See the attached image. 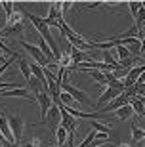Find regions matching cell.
Returning a JSON list of instances; mask_svg holds the SVG:
<instances>
[{
	"mask_svg": "<svg viewBox=\"0 0 145 147\" xmlns=\"http://www.w3.org/2000/svg\"><path fill=\"white\" fill-rule=\"evenodd\" d=\"M25 17H27L29 21L34 25V29L38 31V34L46 40V44L50 46V50H52V54L55 55V59H57L59 63V57H61V52H59V46L57 42H55V38L52 36V31H50V27L46 25V21H44L42 17H38V16H32V13H25Z\"/></svg>",
	"mask_w": 145,
	"mask_h": 147,
	"instance_id": "obj_1",
	"label": "cell"
},
{
	"mask_svg": "<svg viewBox=\"0 0 145 147\" xmlns=\"http://www.w3.org/2000/svg\"><path fill=\"white\" fill-rule=\"evenodd\" d=\"M36 101H38V107H40V120H38L34 126H38V124H46V117H48V111H50V107H52V98H50V94L48 92H38L36 96Z\"/></svg>",
	"mask_w": 145,
	"mask_h": 147,
	"instance_id": "obj_2",
	"label": "cell"
},
{
	"mask_svg": "<svg viewBox=\"0 0 145 147\" xmlns=\"http://www.w3.org/2000/svg\"><path fill=\"white\" fill-rule=\"evenodd\" d=\"M61 92L69 94L71 98L75 99V101H78V103L90 105V98H88V94H86V92H82V90H78V88H75V86H71L67 78H65V80L61 82Z\"/></svg>",
	"mask_w": 145,
	"mask_h": 147,
	"instance_id": "obj_3",
	"label": "cell"
},
{
	"mask_svg": "<svg viewBox=\"0 0 145 147\" xmlns=\"http://www.w3.org/2000/svg\"><path fill=\"white\" fill-rule=\"evenodd\" d=\"M19 44H21V48H25V50L29 52V54H31L32 57H34V63H38V65L42 67V69L50 65V61L46 59V57H44V54L40 52V48H38V46H32V44L25 42V40H19Z\"/></svg>",
	"mask_w": 145,
	"mask_h": 147,
	"instance_id": "obj_4",
	"label": "cell"
},
{
	"mask_svg": "<svg viewBox=\"0 0 145 147\" xmlns=\"http://www.w3.org/2000/svg\"><path fill=\"white\" fill-rule=\"evenodd\" d=\"M8 119V124H10L11 128V134H13V140H16V143L21 142L23 138V128H25V120H23V117H6Z\"/></svg>",
	"mask_w": 145,
	"mask_h": 147,
	"instance_id": "obj_5",
	"label": "cell"
},
{
	"mask_svg": "<svg viewBox=\"0 0 145 147\" xmlns=\"http://www.w3.org/2000/svg\"><path fill=\"white\" fill-rule=\"evenodd\" d=\"M145 73V63H140V65H136V67H132L128 71V75L122 78V84H124V88H132L136 84V82L140 80V76Z\"/></svg>",
	"mask_w": 145,
	"mask_h": 147,
	"instance_id": "obj_6",
	"label": "cell"
},
{
	"mask_svg": "<svg viewBox=\"0 0 145 147\" xmlns=\"http://www.w3.org/2000/svg\"><path fill=\"white\" fill-rule=\"evenodd\" d=\"M57 107H59V111H61V126L67 130L69 136H75V130L78 128V120H76L75 117H71V115L61 107V105H57Z\"/></svg>",
	"mask_w": 145,
	"mask_h": 147,
	"instance_id": "obj_7",
	"label": "cell"
},
{
	"mask_svg": "<svg viewBox=\"0 0 145 147\" xmlns=\"http://www.w3.org/2000/svg\"><path fill=\"white\" fill-rule=\"evenodd\" d=\"M128 103H130V99L126 98L124 94H120V96H118L117 99H113V101H109V103H107V107H103V109L99 111V113H103V115H109L111 111H118L120 107H124V105H128Z\"/></svg>",
	"mask_w": 145,
	"mask_h": 147,
	"instance_id": "obj_8",
	"label": "cell"
},
{
	"mask_svg": "<svg viewBox=\"0 0 145 147\" xmlns=\"http://www.w3.org/2000/svg\"><path fill=\"white\" fill-rule=\"evenodd\" d=\"M0 98H23V99H29V101H32L29 88H16V90H6V92H0Z\"/></svg>",
	"mask_w": 145,
	"mask_h": 147,
	"instance_id": "obj_9",
	"label": "cell"
},
{
	"mask_svg": "<svg viewBox=\"0 0 145 147\" xmlns=\"http://www.w3.org/2000/svg\"><path fill=\"white\" fill-rule=\"evenodd\" d=\"M46 124H50L52 128L61 126V111H59L57 105H52V107H50L48 117H46Z\"/></svg>",
	"mask_w": 145,
	"mask_h": 147,
	"instance_id": "obj_10",
	"label": "cell"
},
{
	"mask_svg": "<svg viewBox=\"0 0 145 147\" xmlns=\"http://www.w3.org/2000/svg\"><path fill=\"white\" fill-rule=\"evenodd\" d=\"M118 96H120V92H118V90H115V88H105V90H103V94L99 96V99H97V107H103L105 103H109V101L117 99Z\"/></svg>",
	"mask_w": 145,
	"mask_h": 147,
	"instance_id": "obj_11",
	"label": "cell"
},
{
	"mask_svg": "<svg viewBox=\"0 0 145 147\" xmlns=\"http://www.w3.org/2000/svg\"><path fill=\"white\" fill-rule=\"evenodd\" d=\"M25 31V21L23 23H17V25H6L2 29V38H11V36H17Z\"/></svg>",
	"mask_w": 145,
	"mask_h": 147,
	"instance_id": "obj_12",
	"label": "cell"
},
{
	"mask_svg": "<svg viewBox=\"0 0 145 147\" xmlns=\"http://www.w3.org/2000/svg\"><path fill=\"white\" fill-rule=\"evenodd\" d=\"M109 52L117 55L118 63H120V61H124V59H128V57H132V54L128 52V48H126V46H122V44H117V42H115V48L109 50Z\"/></svg>",
	"mask_w": 145,
	"mask_h": 147,
	"instance_id": "obj_13",
	"label": "cell"
},
{
	"mask_svg": "<svg viewBox=\"0 0 145 147\" xmlns=\"http://www.w3.org/2000/svg\"><path fill=\"white\" fill-rule=\"evenodd\" d=\"M0 134H2L8 142H16V140H13V134H11V128H10V124H8L6 115H0Z\"/></svg>",
	"mask_w": 145,
	"mask_h": 147,
	"instance_id": "obj_14",
	"label": "cell"
},
{
	"mask_svg": "<svg viewBox=\"0 0 145 147\" xmlns=\"http://www.w3.org/2000/svg\"><path fill=\"white\" fill-rule=\"evenodd\" d=\"M17 65H19V71H21V75L25 76V78H31V63H29L27 59H25V57H23V55H19V57H17Z\"/></svg>",
	"mask_w": 145,
	"mask_h": 147,
	"instance_id": "obj_15",
	"label": "cell"
},
{
	"mask_svg": "<svg viewBox=\"0 0 145 147\" xmlns=\"http://www.w3.org/2000/svg\"><path fill=\"white\" fill-rule=\"evenodd\" d=\"M130 105H132V109H134L136 115H140V117H145V105L143 101H141L138 96H136L134 99H130Z\"/></svg>",
	"mask_w": 145,
	"mask_h": 147,
	"instance_id": "obj_16",
	"label": "cell"
},
{
	"mask_svg": "<svg viewBox=\"0 0 145 147\" xmlns=\"http://www.w3.org/2000/svg\"><path fill=\"white\" fill-rule=\"evenodd\" d=\"M55 136H57V145L59 147H65V143H67V140H69L67 130H65L63 126H57V128H55Z\"/></svg>",
	"mask_w": 145,
	"mask_h": 147,
	"instance_id": "obj_17",
	"label": "cell"
},
{
	"mask_svg": "<svg viewBox=\"0 0 145 147\" xmlns=\"http://www.w3.org/2000/svg\"><path fill=\"white\" fill-rule=\"evenodd\" d=\"M134 115V109H132V105H124V107H120V109L117 111V119L118 120H126V119H130Z\"/></svg>",
	"mask_w": 145,
	"mask_h": 147,
	"instance_id": "obj_18",
	"label": "cell"
},
{
	"mask_svg": "<svg viewBox=\"0 0 145 147\" xmlns=\"http://www.w3.org/2000/svg\"><path fill=\"white\" fill-rule=\"evenodd\" d=\"M59 67L61 69H71L73 67V57H71L69 52H63L61 57H59Z\"/></svg>",
	"mask_w": 145,
	"mask_h": 147,
	"instance_id": "obj_19",
	"label": "cell"
},
{
	"mask_svg": "<svg viewBox=\"0 0 145 147\" xmlns=\"http://www.w3.org/2000/svg\"><path fill=\"white\" fill-rule=\"evenodd\" d=\"M132 138H134V142H145V130L138 124H132Z\"/></svg>",
	"mask_w": 145,
	"mask_h": 147,
	"instance_id": "obj_20",
	"label": "cell"
},
{
	"mask_svg": "<svg viewBox=\"0 0 145 147\" xmlns=\"http://www.w3.org/2000/svg\"><path fill=\"white\" fill-rule=\"evenodd\" d=\"M92 128H96V132H99V134H109L111 132V124H103V122H97V120H92L90 122Z\"/></svg>",
	"mask_w": 145,
	"mask_h": 147,
	"instance_id": "obj_21",
	"label": "cell"
},
{
	"mask_svg": "<svg viewBox=\"0 0 145 147\" xmlns=\"http://www.w3.org/2000/svg\"><path fill=\"white\" fill-rule=\"evenodd\" d=\"M0 6H2V10H4V13H6V19L11 17V13L16 11V4H13V2H0Z\"/></svg>",
	"mask_w": 145,
	"mask_h": 147,
	"instance_id": "obj_22",
	"label": "cell"
},
{
	"mask_svg": "<svg viewBox=\"0 0 145 147\" xmlns=\"http://www.w3.org/2000/svg\"><path fill=\"white\" fill-rule=\"evenodd\" d=\"M126 6L130 8V13H132V17L136 19V16H138V13H140V10H141V2H134V0H132V2H128Z\"/></svg>",
	"mask_w": 145,
	"mask_h": 147,
	"instance_id": "obj_23",
	"label": "cell"
},
{
	"mask_svg": "<svg viewBox=\"0 0 145 147\" xmlns=\"http://www.w3.org/2000/svg\"><path fill=\"white\" fill-rule=\"evenodd\" d=\"M138 61H140V57H134V55H132V57H128V59L120 61V69H122V67H126V69H128L130 65H136Z\"/></svg>",
	"mask_w": 145,
	"mask_h": 147,
	"instance_id": "obj_24",
	"label": "cell"
},
{
	"mask_svg": "<svg viewBox=\"0 0 145 147\" xmlns=\"http://www.w3.org/2000/svg\"><path fill=\"white\" fill-rule=\"evenodd\" d=\"M17 57H19V54H13V55L10 57V59H6L4 63H2V67H0V76H2V73H4L6 69H8V67L11 65V61H13V59H17Z\"/></svg>",
	"mask_w": 145,
	"mask_h": 147,
	"instance_id": "obj_25",
	"label": "cell"
},
{
	"mask_svg": "<svg viewBox=\"0 0 145 147\" xmlns=\"http://www.w3.org/2000/svg\"><path fill=\"white\" fill-rule=\"evenodd\" d=\"M73 8V2H61V11H67Z\"/></svg>",
	"mask_w": 145,
	"mask_h": 147,
	"instance_id": "obj_26",
	"label": "cell"
},
{
	"mask_svg": "<svg viewBox=\"0 0 145 147\" xmlns=\"http://www.w3.org/2000/svg\"><path fill=\"white\" fill-rule=\"evenodd\" d=\"M88 8H97V6H101V2H90V4H86Z\"/></svg>",
	"mask_w": 145,
	"mask_h": 147,
	"instance_id": "obj_27",
	"label": "cell"
},
{
	"mask_svg": "<svg viewBox=\"0 0 145 147\" xmlns=\"http://www.w3.org/2000/svg\"><path fill=\"white\" fill-rule=\"evenodd\" d=\"M118 147H132V145H128V143H118Z\"/></svg>",
	"mask_w": 145,
	"mask_h": 147,
	"instance_id": "obj_28",
	"label": "cell"
},
{
	"mask_svg": "<svg viewBox=\"0 0 145 147\" xmlns=\"http://www.w3.org/2000/svg\"><path fill=\"white\" fill-rule=\"evenodd\" d=\"M2 59H4V55H2V52H0V61H2Z\"/></svg>",
	"mask_w": 145,
	"mask_h": 147,
	"instance_id": "obj_29",
	"label": "cell"
},
{
	"mask_svg": "<svg viewBox=\"0 0 145 147\" xmlns=\"http://www.w3.org/2000/svg\"><path fill=\"white\" fill-rule=\"evenodd\" d=\"M141 6H143V8H145V2H141Z\"/></svg>",
	"mask_w": 145,
	"mask_h": 147,
	"instance_id": "obj_30",
	"label": "cell"
},
{
	"mask_svg": "<svg viewBox=\"0 0 145 147\" xmlns=\"http://www.w3.org/2000/svg\"><path fill=\"white\" fill-rule=\"evenodd\" d=\"M50 147H59V145H50Z\"/></svg>",
	"mask_w": 145,
	"mask_h": 147,
	"instance_id": "obj_31",
	"label": "cell"
},
{
	"mask_svg": "<svg viewBox=\"0 0 145 147\" xmlns=\"http://www.w3.org/2000/svg\"><path fill=\"white\" fill-rule=\"evenodd\" d=\"M143 147H145V143H143Z\"/></svg>",
	"mask_w": 145,
	"mask_h": 147,
	"instance_id": "obj_32",
	"label": "cell"
},
{
	"mask_svg": "<svg viewBox=\"0 0 145 147\" xmlns=\"http://www.w3.org/2000/svg\"><path fill=\"white\" fill-rule=\"evenodd\" d=\"M143 98H145V96H143Z\"/></svg>",
	"mask_w": 145,
	"mask_h": 147,
	"instance_id": "obj_33",
	"label": "cell"
}]
</instances>
